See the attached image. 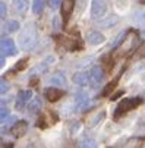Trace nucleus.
<instances>
[{"label": "nucleus", "instance_id": "obj_7", "mask_svg": "<svg viewBox=\"0 0 145 148\" xmlns=\"http://www.w3.org/2000/svg\"><path fill=\"white\" fill-rule=\"evenodd\" d=\"M73 6H75V0H62L60 3V13L63 18V22L68 24V21L73 12Z\"/></svg>", "mask_w": 145, "mask_h": 148}, {"label": "nucleus", "instance_id": "obj_1", "mask_svg": "<svg viewBox=\"0 0 145 148\" xmlns=\"http://www.w3.org/2000/svg\"><path fill=\"white\" fill-rule=\"evenodd\" d=\"M139 104H142V98L139 97H132V98H125L119 103V106L116 107V112H114V119H119L122 117L123 114H126L128 112L136 109Z\"/></svg>", "mask_w": 145, "mask_h": 148}, {"label": "nucleus", "instance_id": "obj_24", "mask_svg": "<svg viewBox=\"0 0 145 148\" xmlns=\"http://www.w3.org/2000/svg\"><path fill=\"white\" fill-rule=\"evenodd\" d=\"M27 62L28 59H21L18 63H16V66H15V71H22L25 66H27Z\"/></svg>", "mask_w": 145, "mask_h": 148}, {"label": "nucleus", "instance_id": "obj_23", "mask_svg": "<svg viewBox=\"0 0 145 148\" xmlns=\"http://www.w3.org/2000/svg\"><path fill=\"white\" fill-rule=\"evenodd\" d=\"M9 84L5 81V79H0V94H6L9 91Z\"/></svg>", "mask_w": 145, "mask_h": 148}, {"label": "nucleus", "instance_id": "obj_6", "mask_svg": "<svg viewBox=\"0 0 145 148\" xmlns=\"http://www.w3.org/2000/svg\"><path fill=\"white\" fill-rule=\"evenodd\" d=\"M56 40H57V43L62 44L66 50L76 51V50L82 49V43H81V41H78V40H75V38H68V37H62V35H60V37H57Z\"/></svg>", "mask_w": 145, "mask_h": 148}, {"label": "nucleus", "instance_id": "obj_9", "mask_svg": "<svg viewBox=\"0 0 145 148\" xmlns=\"http://www.w3.org/2000/svg\"><path fill=\"white\" fill-rule=\"evenodd\" d=\"M44 95H46V98H47L49 101L54 103V101H59L62 97L65 95V91H62V90H59V88H47V90L44 91Z\"/></svg>", "mask_w": 145, "mask_h": 148}, {"label": "nucleus", "instance_id": "obj_29", "mask_svg": "<svg viewBox=\"0 0 145 148\" xmlns=\"http://www.w3.org/2000/svg\"><path fill=\"white\" fill-rule=\"evenodd\" d=\"M142 34H144V35H145V29H144V31H142Z\"/></svg>", "mask_w": 145, "mask_h": 148}, {"label": "nucleus", "instance_id": "obj_14", "mask_svg": "<svg viewBox=\"0 0 145 148\" xmlns=\"http://www.w3.org/2000/svg\"><path fill=\"white\" fill-rule=\"evenodd\" d=\"M104 117H106V112H98V113H95L94 116H91L87 120V126H88V128H94V126H97Z\"/></svg>", "mask_w": 145, "mask_h": 148}, {"label": "nucleus", "instance_id": "obj_26", "mask_svg": "<svg viewBox=\"0 0 145 148\" xmlns=\"http://www.w3.org/2000/svg\"><path fill=\"white\" fill-rule=\"evenodd\" d=\"M59 3H60V0H50V6L51 8H57Z\"/></svg>", "mask_w": 145, "mask_h": 148}, {"label": "nucleus", "instance_id": "obj_27", "mask_svg": "<svg viewBox=\"0 0 145 148\" xmlns=\"http://www.w3.org/2000/svg\"><path fill=\"white\" fill-rule=\"evenodd\" d=\"M5 62H6V60H5V56H3V54H0V69L5 66Z\"/></svg>", "mask_w": 145, "mask_h": 148}, {"label": "nucleus", "instance_id": "obj_15", "mask_svg": "<svg viewBox=\"0 0 145 148\" xmlns=\"http://www.w3.org/2000/svg\"><path fill=\"white\" fill-rule=\"evenodd\" d=\"M44 6H46L44 0H34V3H32V12H34L35 15H38V13L43 12Z\"/></svg>", "mask_w": 145, "mask_h": 148}, {"label": "nucleus", "instance_id": "obj_16", "mask_svg": "<svg viewBox=\"0 0 145 148\" xmlns=\"http://www.w3.org/2000/svg\"><path fill=\"white\" fill-rule=\"evenodd\" d=\"M31 97H32V91H29V90L21 91V92L18 94V100H19V103H27L28 100H31Z\"/></svg>", "mask_w": 145, "mask_h": 148}, {"label": "nucleus", "instance_id": "obj_4", "mask_svg": "<svg viewBox=\"0 0 145 148\" xmlns=\"http://www.w3.org/2000/svg\"><path fill=\"white\" fill-rule=\"evenodd\" d=\"M107 2L106 0H92L91 3V16L92 19H98L101 16H104L107 12Z\"/></svg>", "mask_w": 145, "mask_h": 148}, {"label": "nucleus", "instance_id": "obj_8", "mask_svg": "<svg viewBox=\"0 0 145 148\" xmlns=\"http://www.w3.org/2000/svg\"><path fill=\"white\" fill-rule=\"evenodd\" d=\"M27 128H28V123H27L25 120H18V122L12 126L10 132H12V135H13L15 138H21V136H24V134L27 132Z\"/></svg>", "mask_w": 145, "mask_h": 148}, {"label": "nucleus", "instance_id": "obj_10", "mask_svg": "<svg viewBox=\"0 0 145 148\" xmlns=\"http://www.w3.org/2000/svg\"><path fill=\"white\" fill-rule=\"evenodd\" d=\"M88 76H90V81L95 85V84H100L103 79H104V71H103L100 66H94Z\"/></svg>", "mask_w": 145, "mask_h": 148}, {"label": "nucleus", "instance_id": "obj_28", "mask_svg": "<svg viewBox=\"0 0 145 148\" xmlns=\"http://www.w3.org/2000/svg\"><path fill=\"white\" fill-rule=\"evenodd\" d=\"M56 81H59V76H56V78H53V79H51V82H56ZM60 81H62V82H65V78L62 76V78H60Z\"/></svg>", "mask_w": 145, "mask_h": 148}, {"label": "nucleus", "instance_id": "obj_22", "mask_svg": "<svg viewBox=\"0 0 145 148\" xmlns=\"http://www.w3.org/2000/svg\"><path fill=\"white\" fill-rule=\"evenodd\" d=\"M9 109H6V107H0V123H3V122H6L8 120V117H9Z\"/></svg>", "mask_w": 145, "mask_h": 148}, {"label": "nucleus", "instance_id": "obj_21", "mask_svg": "<svg viewBox=\"0 0 145 148\" xmlns=\"http://www.w3.org/2000/svg\"><path fill=\"white\" fill-rule=\"evenodd\" d=\"M40 109H41V103H40L38 98H35V100L29 104V112H31V113H37Z\"/></svg>", "mask_w": 145, "mask_h": 148}, {"label": "nucleus", "instance_id": "obj_18", "mask_svg": "<svg viewBox=\"0 0 145 148\" xmlns=\"http://www.w3.org/2000/svg\"><path fill=\"white\" fill-rule=\"evenodd\" d=\"M18 29H19V22H18V21H8V22H6V31L15 32Z\"/></svg>", "mask_w": 145, "mask_h": 148}, {"label": "nucleus", "instance_id": "obj_19", "mask_svg": "<svg viewBox=\"0 0 145 148\" xmlns=\"http://www.w3.org/2000/svg\"><path fill=\"white\" fill-rule=\"evenodd\" d=\"M87 103V94H76V107L82 109Z\"/></svg>", "mask_w": 145, "mask_h": 148}, {"label": "nucleus", "instance_id": "obj_12", "mask_svg": "<svg viewBox=\"0 0 145 148\" xmlns=\"http://www.w3.org/2000/svg\"><path fill=\"white\" fill-rule=\"evenodd\" d=\"M72 81L76 84V85L85 87V85H88V82H90V76H88V73H85V72H76V73L72 76Z\"/></svg>", "mask_w": 145, "mask_h": 148}, {"label": "nucleus", "instance_id": "obj_2", "mask_svg": "<svg viewBox=\"0 0 145 148\" xmlns=\"http://www.w3.org/2000/svg\"><path fill=\"white\" fill-rule=\"evenodd\" d=\"M136 43H138V37H136V34H133V32L125 34V38L122 40V44L119 46L116 54H117V56H125V54H128L129 51L135 50Z\"/></svg>", "mask_w": 145, "mask_h": 148}, {"label": "nucleus", "instance_id": "obj_20", "mask_svg": "<svg viewBox=\"0 0 145 148\" xmlns=\"http://www.w3.org/2000/svg\"><path fill=\"white\" fill-rule=\"evenodd\" d=\"M117 82H119V76H117V78H116L114 81H111V82L109 84V85H107V87L104 88V91H103V94H101V95H103V97L109 95V94H110V91H111V90H113V88L116 87V84H117Z\"/></svg>", "mask_w": 145, "mask_h": 148}, {"label": "nucleus", "instance_id": "obj_5", "mask_svg": "<svg viewBox=\"0 0 145 148\" xmlns=\"http://www.w3.org/2000/svg\"><path fill=\"white\" fill-rule=\"evenodd\" d=\"M0 51L6 56H15L18 53L16 50V46L13 43L12 38H8V37H2L0 38Z\"/></svg>", "mask_w": 145, "mask_h": 148}, {"label": "nucleus", "instance_id": "obj_13", "mask_svg": "<svg viewBox=\"0 0 145 148\" xmlns=\"http://www.w3.org/2000/svg\"><path fill=\"white\" fill-rule=\"evenodd\" d=\"M117 22H119V16H117V15H109L104 21H100L98 25H100L101 28H111V27H114Z\"/></svg>", "mask_w": 145, "mask_h": 148}, {"label": "nucleus", "instance_id": "obj_17", "mask_svg": "<svg viewBox=\"0 0 145 148\" xmlns=\"http://www.w3.org/2000/svg\"><path fill=\"white\" fill-rule=\"evenodd\" d=\"M13 3L19 13H24L27 10V0H13Z\"/></svg>", "mask_w": 145, "mask_h": 148}, {"label": "nucleus", "instance_id": "obj_3", "mask_svg": "<svg viewBox=\"0 0 145 148\" xmlns=\"http://www.w3.org/2000/svg\"><path fill=\"white\" fill-rule=\"evenodd\" d=\"M19 38H21V46L22 47H31L37 43V31L32 28V25H28Z\"/></svg>", "mask_w": 145, "mask_h": 148}, {"label": "nucleus", "instance_id": "obj_11", "mask_svg": "<svg viewBox=\"0 0 145 148\" xmlns=\"http://www.w3.org/2000/svg\"><path fill=\"white\" fill-rule=\"evenodd\" d=\"M87 40H88L90 44L98 46V44H101V43H104L106 37L103 35L101 32H98V31H90V32L87 34Z\"/></svg>", "mask_w": 145, "mask_h": 148}, {"label": "nucleus", "instance_id": "obj_25", "mask_svg": "<svg viewBox=\"0 0 145 148\" xmlns=\"http://www.w3.org/2000/svg\"><path fill=\"white\" fill-rule=\"evenodd\" d=\"M6 13H8V8H6V5H5L3 2H0V18H5Z\"/></svg>", "mask_w": 145, "mask_h": 148}]
</instances>
